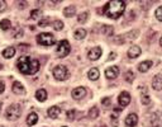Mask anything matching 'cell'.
<instances>
[{
    "label": "cell",
    "instance_id": "obj_1",
    "mask_svg": "<svg viewBox=\"0 0 162 127\" xmlns=\"http://www.w3.org/2000/svg\"><path fill=\"white\" fill-rule=\"evenodd\" d=\"M17 68L24 75H34L39 70V61L29 56H20L17 61Z\"/></svg>",
    "mask_w": 162,
    "mask_h": 127
},
{
    "label": "cell",
    "instance_id": "obj_2",
    "mask_svg": "<svg viewBox=\"0 0 162 127\" xmlns=\"http://www.w3.org/2000/svg\"><path fill=\"white\" fill-rule=\"evenodd\" d=\"M104 14L112 19H118L125 10V3L122 0H112L104 5Z\"/></svg>",
    "mask_w": 162,
    "mask_h": 127
},
{
    "label": "cell",
    "instance_id": "obj_3",
    "mask_svg": "<svg viewBox=\"0 0 162 127\" xmlns=\"http://www.w3.org/2000/svg\"><path fill=\"white\" fill-rule=\"evenodd\" d=\"M70 51H71V47H70L69 41H66V40L60 41V43L57 45V48H56V53L58 57H61V58L66 57L70 53Z\"/></svg>",
    "mask_w": 162,
    "mask_h": 127
},
{
    "label": "cell",
    "instance_id": "obj_4",
    "mask_svg": "<svg viewBox=\"0 0 162 127\" xmlns=\"http://www.w3.org/2000/svg\"><path fill=\"white\" fill-rule=\"evenodd\" d=\"M138 35H139V30H138V29H134V30L128 32V33H125V35L118 36V38H115L114 41H115V43H118V45H123V43H125V42H128V41H133L134 38L138 37Z\"/></svg>",
    "mask_w": 162,
    "mask_h": 127
},
{
    "label": "cell",
    "instance_id": "obj_5",
    "mask_svg": "<svg viewBox=\"0 0 162 127\" xmlns=\"http://www.w3.org/2000/svg\"><path fill=\"white\" fill-rule=\"evenodd\" d=\"M20 114H22V108H20L19 104H12V106L7 109V112H5V117H7L9 121H14V119L19 118Z\"/></svg>",
    "mask_w": 162,
    "mask_h": 127
},
{
    "label": "cell",
    "instance_id": "obj_6",
    "mask_svg": "<svg viewBox=\"0 0 162 127\" xmlns=\"http://www.w3.org/2000/svg\"><path fill=\"white\" fill-rule=\"evenodd\" d=\"M69 75H70V73H69L67 68L63 66V65H57L53 69V76L57 80H66L69 78Z\"/></svg>",
    "mask_w": 162,
    "mask_h": 127
},
{
    "label": "cell",
    "instance_id": "obj_7",
    "mask_svg": "<svg viewBox=\"0 0 162 127\" xmlns=\"http://www.w3.org/2000/svg\"><path fill=\"white\" fill-rule=\"evenodd\" d=\"M37 42L42 46H52L55 45L56 40L51 33H39L37 36Z\"/></svg>",
    "mask_w": 162,
    "mask_h": 127
},
{
    "label": "cell",
    "instance_id": "obj_8",
    "mask_svg": "<svg viewBox=\"0 0 162 127\" xmlns=\"http://www.w3.org/2000/svg\"><path fill=\"white\" fill-rule=\"evenodd\" d=\"M118 102L122 107H127L129 103H131V94L128 91H122L118 97Z\"/></svg>",
    "mask_w": 162,
    "mask_h": 127
},
{
    "label": "cell",
    "instance_id": "obj_9",
    "mask_svg": "<svg viewBox=\"0 0 162 127\" xmlns=\"http://www.w3.org/2000/svg\"><path fill=\"white\" fill-rule=\"evenodd\" d=\"M86 95V89L84 86H77L72 90V98L74 99H81Z\"/></svg>",
    "mask_w": 162,
    "mask_h": 127
},
{
    "label": "cell",
    "instance_id": "obj_10",
    "mask_svg": "<svg viewBox=\"0 0 162 127\" xmlns=\"http://www.w3.org/2000/svg\"><path fill=\"white\" fill-rule=\"evenodd\" d=\"M102 48L100 47H94V48H91L90 51H89V53H87V56H89V58L90 60H92V61H95V60H98V58H100V56H102Z\"/></svg>",
    "mask_w": 162,
    "mask_h": 127
},
{
    "label": "cell",
    "instance_id": "obj_11",
    "mask_svg": "<svg viewBox=\"0 0 162 127\" xmlns=\"http://www.w3.org/2000/svg\"><path fill=\"white\" fill-rule=\"evenodd\" d=\"M125 124L128 127H134L137 123H138V116L136 113H131V114H128L127 118H125Z\"/></svg>",
    "mask_w": 162,
    "mask_h": 127
},
{
    "label": "cell",
    "instance_id": "obj_12",
    "mask_svg": "<svg viewBox=\"0 0 162 127\" xmlns=\"http://www.w3.org/2000/svg\"><path fill=\"white\" fill-rule=\"evenodd\" d=\"M119 75V69L118 66H110L105 70V76L108 79H115L117 76Z\"/></svg>",
    "mask_w": 162,
    "mask_h": 127
},
{
    "label": "cell",
    "instance_id": "obj_13",
    "mask_svg": "<svg viewBox=\"0 0 162 127\" xmlns=\"http://www.w3.org/2000/svg\"><path fill=\"white\" fill-rule=\"evenodd\" d=\"M141 47L139 46H132V47H129L128 50V57L129 58H137L139 55H141Z\"/></svg>",
    "mask_w": 162,
    "mask_h": 127
},
{
    "label": "cell",
    "instance_id": "obj_14",
    "mask_svg": "<svg viewBox=\"0 0 162 127\" xmlns=\"http://www.w3.org/2000/svg\"><path fill=\"white\" fill-rule=\"evenodd\" d=\"M152 86L154 90H161L162 89V76L161 75H156L152 79Z\"/></svg>",
    "mask_w": 162,
    "mask_h": 127
},
{
    "label": "cell",
    "instance_id": "obj_15",
    "mask_svg": "<svg viewBox=\"0 0 162 127\" xmlns=\"http://www.w3.org/2000/svg\"><path fill=\"white\" fill-rule=\"evenodd\" d=\"M12 90H13V93H15V94H23V93H25L24 86H23L19 81H14V83H13Z\"/></svg>",
    "mask_w": 162,
    "mask_h": 127
},
{
    "label": "cell",
    "instance_id": "obj_16",
    "mask_svg": "<svg viewBox=\"0 0 162 127\" xmlns=\"http://www.w3.org/2000/svg\"><path fill=\"white\" fill-rule=\"evenodd\" d=\"M37 122H38V114L34 113V112L29 113V116L27 117V124H28V126H33V124H36Z\"/></svg>",
    "mask_w": 162,
    "mask_h": 127
},
{
    "label": "cell",
    "instance_id": "obj_17",
    "mask_svg": "<svg viewBox=\"0 0 162 127\" xmlns=\"http://www.w3.org/2000/svg\"><path fill=\"white\" fill-rule=\"evenodd\" d=\"M152 66V61H143L138 65V70L141 73H147Z\"/></svg>",
    "mask_w": 162,
    "mask_h": 127
},
{
    "label": "cell",
    "instance_id": "obj_18",
    "mask_svg": "<svg viewBox=\"0 0 162 127\" xmlns=\"http://www.w3.org/2000/svg\"><path fill=\"white\" fill-rule=\"evenodd\" d=\"M47 113H48V117H51V118H57L58 116H60V113H61V108L60 107H51L48 111H47Z\"/></svg>",
    "mask_w": 162,
    "mask_h": 127
},
{
    "label": "cell",
    "instance_id": "obj_19",
    "mask_svg": "<svg viewBox=\"0 0 162 127\" xmlns=\"http://www.w3.org/2000/svg\"><path fill=\"white\" fill-rule=\"evenodd\" d=\"M99 75H100V73H99V70L96 69V68L90 69L89 73H87V76H89L90 80H98L99 79Z\"/></svg>",
    "mask_w": 162,
    "mask_h": 127
},
{
    "label": "cell",
    "instance_id": "obj_20",
    "mask_svg": "<svg viewBox=\"0 0 162 127\" xmlns=\"http://www.w3.org/2000/svg\"><path fill=\"white\" fill-rule=\"evenodd\" d=\"M63 14L66 15V17H74L76 14V7L75 5H69L67 8H65L63 9Z\"/></svg>",
    "mask_w": 162,
    "mask_h": 127
},
{
    "label": "cell",
    "instance_id": "obj_21",
    "mask_svg": "<svg viewBox=\"0 0 162 127\" xmlns=\"http://www.w3.org/2000/svg\"><path fill=\"white\" fill-rule=\"evenodd\" d=\"M36 98H37V101H39V102H44V101L47 99V91H46L44 89L37 90V93H36Z\"/></svg>",
    "mask_w": 162,
    "mask_h": 127
},
{
    "label": "cell",
    "instance_id": "obj_22",
    "mask_svg": "<svg viewBox=\"0 0 162 127\" xmlns=\"http://www.w3.org/2000/svg\"><path fill=\"white\" fill-rule=\"evenodd\" d=\"M85 36H86V30H85L84 28H79V29H76V30H75V33H74V37H75L76 40H84V38H85Z\"/></svg>",
    "mask_w": 162,
    "mask_h": 127
},
{
    "label": "cell",
    "instance_id": "obj_23",
    "mask_svg": "<svg viewBox=\"0 0 162 127\" xmlns=\"http://www.w3.org/2000/svg\"><path fill=\"white\" fill-rule=\"evenodd\" d=\"M14 55H15V48H14V47H7V48L3 51V56H4L5 58H12Z\"/></svg>",
    "mask_w": 162,
    "mask_h": 127
},
{
    "label": "cell",
    "instance_id": "obj_24",
    "mask_svg": "<svg viewBox=\"0 0 162 127\" xmlns=\"http://www.w3.org/2000/svg\"><path fill=\"white\" fill-rule=\"evenodd\" d=\"M102 33H103L104 36H113V33H114V28H113L112 25H103V28H102Z\"/></svg>",
    "mask_w": 162,
    "mask_h": 127
},
{
    "label": "cell",
    "instance_id": "obj_25",
    "mask_svg": "<svg viewBox=\"0 0 162 127\" xmlns=\"http://www.w3.org/2000/svg\"><path fill=\"white\" fill-rule=\"evenodd\" d=\"M98 117H99V109H98V107H92L89 111V118L95 119V118H98Z\"/></svg>",
    "mask_w": 162,
    "mask_h": 127
},
{
    "label": "cell",
    "instance_id": "obj_26",
    "mask_svg": "<svg viewBox=\"0 0 162 127\" xmlns=\"http://www.w3.org/2000/svg\"><path fill=\"white\" fill-rule=\"evenodd\" d=\"M12 23L9 19H3V20H0V28H2L3 30H8L10 28Z\"/></svg>",
    "mask_w": 162,
    "mask_h": 127
},
{
    "label": "cell",
    "instance_id": "obj_27",
    "mask_svg": "<svg viewBox=\"0 0 162 127\" xmlns=\"http://www.w3.org/2000/svg\"><path fill=\"white\" fill-rule=\"evenodd\" d=\"M87 18H89V13L87 12H84L80 15H77V22L79 23H85L87 20Z\"/></svg>",
    "mask_w": 162,
    "mask_h": 127
},
{
    "label": "cell",
    "instance_id": "obj_28",
    "mask_svg": "<svg viewBox=\"0 0 162 127\" xmlns=\"http://www.w3.org/2000/svg\"><path fill=\"white\" fill-rule=\"evenodd\" d=\"M42 15V10L41 9H36V10H32L30 12V19H37Z\"/></svg>",
    "mask_w": 162,
    "mask_h": 127
},
{
    "label": "cell",
    "instance_id": "obj_29",
    "mask_svg": "<svg viewBox=\"0 0 162 127\" xmlns=\"http://www.w3.org/2000/svg\"><path fill=\"white\" fill-rule=\"evenodd\" d=\"M124 78H125V81H128V83H133V80H134V74H133L131 70H129V71L125 73Z\"/></svg>",
    "mask_w": 162,
    "mask_h": 127
},
{
    "label": "cell",
    "instance_id": "obj_30",
    "mask_svg": "<svg viewBox=\"0 0 162 127\" xmlns=\"http://www.w3.org/2000/svg\"><path fill=\"white\" fill-rule=\"evenodd\" d=\"M53 28H55L56 30H61V29L63 28V23H62L61 20H55V22H53Z\"/></svg>",
    "mask_w": 162,
    "mask_h": 127
},
{
    "label": "cell",
    "instance_id": "obj_31",
    "mask_svg": "<svg viewBox=\"0 0 162 127\" xmlns=\"http://www.w3.org/2000/svg\"><path fill=\"white\" fill-rule=\"evenodd\" d=\"M156 18L159 20V22H162V7H158L157 9H156Z\"/></svg>",
    "mask_w": 162,
    "mask_h": 127
},
{
    "label": "cell",
    "instance_id": "obj_32",
    "mask_svg": "<svg viewBox=\"0 0 162 127\" xmlns=\"http://www.w3.org/2000/svg\"><path fill=\"white\" fill-rule=\"evenodd\" d=\"M50 22H51V19H50V18H44V19L39 20L38 25H39V27H47V25L50 24Z\"/></svg>",
    "mask_w": 162,
    "mask_h": 127
},
{
    "label": "cell",
    "instance_id": "obj_33",
    "mask_svg": "<svg viewBox=\"0 0 162 127\" xmlns=\"http://www.w3.org/2000/svg\"><path fill=\"white\" fill-rule=\"evenodd\" d=\"M75 114H76V112H75L74 109H71V111H69V112L66 113V117H67V119H69V121H74Z\"/></svg>",
    "mask_w": 162,
    "mask_h": 127
},
{
    "label": "cell",
    "instance_id": "obj_34",
    "mask_svg": "<svg viewBox=\"0 0 162 127\" xmlns=\"http://www.w3.org/2000/svg\"><path fill=\"white\" fill-rule=\"evenodd\" d=\"M151 124H152V127H157V126H158L157 114H153V116H152V118H151Z\"/></svg>",
    "mask_w": 162,
    "mask_h": 127
},
{
    "label": "cell",
    "instance_id": "obj_35",
    "mask_svg": "<svg viewBox=\"0 0 162 127\" xmlns=\"http://www.w3.org/2000/svg\"><path fill=\"white\" fill-rule=\"evenodd\" d=\"M102 103H103V106H104V107H110L112 101H110V98H109V97H107V98H103V99H102Z\"/></svg>",
    "mask_w": 162,
    "mask_h": 127
},
{
    "label": "cell",
    "instance_id": "obj_36",
    "mask_svg": "<svg viewBox=\"0 0 162 127\" xmlns=\"http://www.w3.org/2000/svg\"><path fill=\"white\" fill-rule=\"evenodd\" d=\"M142 103L143 104H149L151 103V99H149V95H142Z\"/></svg>",
    "mask_w": 162,
    "mask_h": 127
},
{
    "label": "cell",
    "instance_id": "obj_37",
    "mask_svg": "<svg viewBox=\"0 0 162 127\" xmlns=\"http://www.w3.org/2000/svg\"><path fill=\"white\" fill-rule=\"evenodd\" d=\"M22 36H23V29H22V28H18V30H17V29L14 30V37H15V38H17V37H22Z\"/></svg>",
    "mask_w": 162,
    "mask_h": 127
},
{
    "label": "cell",
    "instance_id": "obj_38",
    "mask_svg": "<svg viewBox=\"0 0 162 127\" xmlns=\"http://www.w3.org/2000/svg\"><path fill=\"white\" fill-rule=\"evenodd\" d=\"M18 48H19L20 51H27V50L29 48V45H25V43H20Z\"/></svg>",
    "mask_w": 162,
    "mask_h": 127
},
{
    "label": "cell",
    "instance_id": "obj_39",
    "mask_svg": "<svg viewBox=\"0 0 162 127\" xmlns=\"http://www.w3.org/2000/svg\"><path fill=\"white\" fill-rule=\"evenodd\" d=\"M7 9V3L3 2V0H0V12H4Z\"/></svg>",
    "mask_w": 162,
    "mask_h": 127
},
{
    "label": "cell",
    "instance_id": "obj_40",
    "mask_svg": "<svg viewBox=\"0 0 162 127\" xmlns=\"http://www.w3.org/2000/svg\"><path fill=\"white\" fill-rule=\"evenodd\" d=\"M5 90V84L3 81H0V93H3Z\"/></svg>",
    "mask_w": 162,
    "mask_h": 127
},
{
    "label": "cell",
    "instance_id": "obj_41",
    "mask_svg": "<svg viewBox=\"0 0 162 127\" xmlns=\"http://www.w3.org/2000/svg\"><path fill=\"white\" fill-rule=\"evenodd\" d=\"M115 56H117V55H115L114 52H112V53L109 55V58H108V60H109V61H110V60H114V58H115Z\"/></svg>",
    "mask_w": 162,
    "mask_h": 127
},
{
    "label": "cell",
    "instance_id": "obj_42",
    "mask_svg": "<svg viewBox=\"0 0 162 127\" xmlns=\"http://www.w3.org/2000/svg\"><path fill=\"white\" fill-rule=\"evenodd\" d=\"M18 4H19V8H25V5H27V3H25V2H24V3H22V2H20V3H18Z\"/></svg>",
    "mask_w": 162,
    "mask_h": 127
},
{
    "label": "cell",
    "instance_id": "obj_43",
    "mask_svg": "<svg viewBox=\"0 0 162 127\" xmlns=\"http://www.w3.org/2000/svg\"><path fill=\"white\" fill-rule=\"evenodd\" d=\"M159 45L162 46V37H161V40H159Z\"/></svg>",
    "mask_w": 162,
    "mask_h": 127
},
{
    "label": "cell",
    "instance_id": "obj_44",
    "mask_svg": "<svg viewBox=\"0 0 162 127\" xmlns=\"http://www.w3.org/2000/svg\"><path fill=\"white\" fill-rule=\"evenodd\" d=\"M3 69V65H2V64H0V70H2Z\"/></svg>",
    "mask_w": 162,
    "mask_h": 127
},
{
    "label": "cell",
    "instance_id": "obj_45",
    "mask_svg": "<svg viewBox=\"0 0 162 127\" xmlns=\"http://www.w3.org/2000/svg\"><path fill=\"white\" fill-rule=\"evenodd\" d=\"M0 112H2V103H0Z\"/></svg>",
    "mask_w": 162,
    "mask_h": 127
},
{
    "label": "cell",
    "instance_id": "obj_46",
    "mask_svg": "<svg viewBox=\"0 0 162 127\" xmlns=\"http://www.w3.org/2000/svg\"><path fill=\"white\" fill-rule=\"evenodd\" d=\"M100 127H107V126H105V124H102V126H100Z\"/></svg>",
    "mask_w": 162,
    "mask_h": 127
},
{
    "label": "cell",
    "instance_id": "obj_47",
    "mask_svg": "<svg viewBox=\"0 0 162 127\" xmlns=\"http://www.w3.org/2000/svg\"><path fill=\"white\" fill-rule=\"evenodd\" d=\"M63 127H66V126H63Z\"/></svg>",
    "mask_w": 162,
    "mask_h": 127
}]
</instances>
